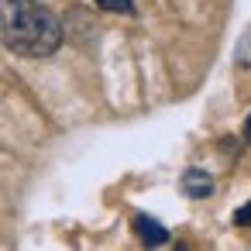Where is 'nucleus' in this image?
Segmentation results:
<instances>
[{"label":"nucleus","mask_w":251,"mask_h":251,"mask_svg":"<svg viewBox=\"0 0 251 251\" xmlns=\"http://www.w3.org/2000/svg\"><path fill=\"white\" fill-rule=\"evenodd\" d=\"M62 21L38 0H0V42L14 55L45 59L62 49Z\"/></svg>","instance_id":"1"},{"label":"nucleus","mask_w":251,"mask_h":251,"mask_svg":"<svg viewBox=\"0 0 251 251\" xmlns=\"http://www.w3.org/2000/svg\"><path fill=\"white\" fill-rule=\"evenodd\" d=\"M234 224H237V227H251V203H244V206L234 213Z\"/></svg>","instance_id":"6"},{"label":"nucleus","mask_w":251,"mask_h":251,"mask_svg":"<svg viewBox=\"0 0 251 251\" xmlns=\"http://www.w3.org/2000/svg\"><path fill=\"white\" fill-rule=\"evenodd\" d=\"M107 14H134V0H93Z\"/></svg>","instance_id":"4"},{"label":"nucleus","mask_w":251,"mask_h":251,"mask_svg":"<svg viewBox=\"0 0 251 251\" xmlns=\"http://www.w3.org/2000/svg\"><path fill=\"white\" fill-rule=\"evenodd\" d=\"M182 189H186V196L203 200V196H210V193H213V179H210L203 169H189V172L182 176Z\"/></svg>","instance_id":"3"},{"label":"nucleus","mask_w":251,"mask_h":251,"mask_svg":"<svg viewBox=\"0 0 251 251\" xmlns=\"http://www.w3.org/2000/svg\"><path fill=\"white\" fill-rule=\"evenodd\" d=\"M237 66H244V69H251V35L237 45Z\"/></svg>","instance_id":"5"},{"label":"nucleus","mask_w":251,"mask_h":251,"mask_svg":"<svg viewBox=\"0 0 251 251\" xmlns=\"http://www.w3.org/2000/svg\"><path fill=\"white\" fill-rule=\"evenodd\" d=\"M134 234L145 241V244H165L169 241V230H165V224H158L155 217H148V213H138L134 217Z\"/></svg>","instance_id":"2"}]
</instances>
